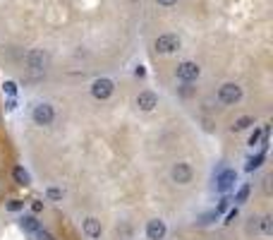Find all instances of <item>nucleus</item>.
<instances>
[{"mask_svg":"<svg viewBox=\"0 0 273 240\" xmlns=\"http://www.w3.org/2000/svg\"><path fill=\"white\" fill-rule=\"evenodd\" d=\"M240 99H242V87H240V84L225 82L218 89V101L223 103V106H235V103H240Z\"/></svg>","mask_w":273,"mask_h":240,"instance_id":"f257e3e1","label":"nucleus"},{"mask_svg":"<svg viewBox=\"0 0 273 240\" xmlns=\"http://www.w3.org/2000/svg\"><path fill=\"white\" fill-rule=\"evenodd\" d=\"M113 92H115V84H113V79H108V77H99V79H94V84H91V96H94L96 101L110 99Z\"/></svg>","mask_w":273,"mask_h":240,"instance_id":"f03ea898","label":"nucleus"},{"mask_svg":"<svg viewBox=\"0 0 273 240\" xmlns=\"http://www.w3.org/2000/svg\"><path fill=\"white\" fill-rule=\"evenodd\" d=\"M154 46L158 53H163V56H170V53H175V51H180L182 41L177 34H161V36L154 41Z\"/></svg>","mask_w":273,"mask_h":240,"instance_id":"7ed1b4c3","label":"nucleus"},{"mask_svg":"<svg viewBox=\"0 0 273 240\" xmlns=\"http://www.w3.org/2000/svg\"><path fill=\"white\" fill-rule=\"evenodd\" d=\"M170 178H173V183H177V185H190L192 178H194V171H192V166L187 161H177V164H173V168H170Z\"/></svg>","mask_w":273,"mask_h":240,"instance_id":"20e7f679","label":"nucleus"},{"mask_svg":"<svg viewBox=\"0 0 273 240\" xmlns=\"http://www.w3.org/2000/svg\"><path fill=\"white\" fill-rule=\"evenodd\" d=\"M31 120L36 123V125H51L55 120V108L51 106V103H36L34 106V111H31Z\"/></svg>","mask_w":273,"mask_h":240,"instance_id":"39448f33","label":"nucleus"},{"mask_svg":"<svg viewBox=\"0 0 273 240\" xmlns=\"http://www.w3.org/2000/svg\"><path fill=\"white\" fill-rule=\"evenodd\" d=\"M175 74H177L180 82H194V79H199L201 67L197 63H192V60H185V63H180L175 67Z\"/></svg>","mask_w":273,"mask_h":240,"instance_id":"423d86ee","label":"nucleus"},{"mask_svg":"<svg viewBox=\"0 0 273 240\" xmlns=\"http://www.w3.org/2000/svg\"><path fill=\"white\" fill-rule=\"evenodd\" d=\"M24 60H27V67L31 72H43L46 65H48V56H46V51H41V48H31Z\"/></svg>","mask_w":273,"mask_h":240,"instance_id":"0eeeda50","label":"nucleus"},{"mask_svg":"<svg viewBox=\"0 0 273 240\" xmlns=\"http://www.w3.org/2000/svg\"><path fill=\"white\" fill-rule=\"evenodd\" d=\"M165 233H168V226L163 219H151L146 223V238L149 240H163Z\"/></svg>","mask_w":273,"mask_h":240,"instance_id":"6e6552de","label":"nucleus"},{"mask_svg":"<svg viewBox=\"0 0 273 240\" xmlns=\"http://www.w3.org/2000/svg\"><path fill=\"white\" fill-rule=\"evenodd\" d=\"M156 106H158V96H156L154 92H139V96H136V108L139 111H144V113H149V111H154Z\"/></svg>","mask_w":273,"mask_h":240,"instance_id":"1a4fd4ad","label":"nucleus"},{"mask_svg":"<svg viewBox=\"0 0 273 240\" xmlns=\"http://www.w3.org/2000/svg\"><path fill=\"white\" fill-rule=\"evenodd\" d=\"M82 231H84V235H86V238L96 240V238H101L103 226H101V221L96 219V216H89V219H84V221H82Z\"/></svg>","mask_w":273,"mask_h":240,"instance_id":"9d476101","label":"nucleus"},{"mask_svg":"<svg viewBox=\"0 0 273 240\" xmlns=\"http://www.w3.org/2000/svg\"><path fill=\"white\" fill-rule=\"evenodd\" d=\"M235 180H237L235 171H223V173L216 178V187H218L220 192H225V190H230V187L235 185Z\"/></svg>","mask_w":273,"mask_h":240,"instance_id":"9b49d317","label":"nucleus"},{"mask_svg":"<svg viewBox=\"0 0 273 240\" xmlns=\"http://www.w3.org/2000/svg\"><path fill=\"white\" fill-rule=\"evenodd\" d=\"M19 226H22V231L31 233V235L41 231V223H38L36 216H22V219H19Z\"/></svg>","mask_w":273,"mask_h":240,"instance_id":"f8f14e48","label":"nucleus"},{"mask_svg":"<svg viewBox=\"0 0 273 240\" xmlns=\"http://www.w3.org/2000/svg\"><path fill=\"white\" fill-rule=\"evenodd\" d=\"M254 125V118L252 115H242V118H237L235 123H233V132H242V130L252 128Z\"/></svg>","mask_w":273,"mask_h":240,"instance_id":"ddd939ff","label":"nucleus"},{"mask_svg":"<svg viewBox=\"0 0 273 240\" xmlns=\"http://www.w3.org/2000/svg\"><path fill=\"white\" fill-rule=\"evenodd\" d=\"M12 178H15V183H17V185H29V183H31V178H29V173H27V171H24L22 166L12 168Z\"/></svg>","mask_w":273,"mask_h":240,"instance_id":"4468645a","label":"nucleus"},{"mask_svg":"<svg viewBox=\"0 0 273 240\" xmlns=\"http://www.w3.org/2000/svg\"><path fill=\"white\" fill-rule=\"evenodd\" d=\"M259 233H264V235H271L273 233V219L268 216V214L259 219Z\"/></svg>","mask_w":273,"mask_h":240,"instance_id":"2eb2a0df","label":"nucleus"},{"mask_svg":"<svg viewBox=\"0 0 273 240\" xmlns=\"http://www.w3.org/2000/svg\"><path fill=\"white\" fill-rule=\"evenodd\" d=\"M261 164H264V154H256V156H249L247 158V171H249V173H252V171H256V168L261 166Z\"/></svg>","mask_w":273,"mask_h":240,"instance_id":"dca6fc26","label":"nucleus"},{"mask_svg":"<svg viewBox=\"0 0 273 240\" xmlns=\"http://www.w3.org/2000/svg\"><path fill=\"white\" fill-rule=\"evenodd\" d=\"M46 197H48L51 202H63L65 192L60 190V187H48V190H46Z\"/></svg>","mask_w":273,"mask_h":240,"instance_id":"f3484780","label":"nucleus"},{"mask_svg":"<svg viewBox=\"0 0 273 240\" xmlns=\"http://www.w3.org/2000/svg\"><path fill=\"white\" fill-rule=\"evenodd\" d=\"M249 192H252V187H249V185H242V187L237 190V194H235V202L237 204H245L247 197H249Z\"/></svg>","mask_w":273,"mask_h":240,"instance_id":"a211bd4d","label":"nucleus"},{"mask_svg":"<svg viewBox=\"0 0 273 240\" xmlns=\"http://www.w3.org/2000/svg\"><path fill=\"white\" fill-rule=\"evenodd\" d=\"M261 137H264V128L254 130V132H252V137H249V142H247V144H249V147H256V144L261 142Z\"/></svg>","mask_w":273,"mask_h":240,"instance_id":"6ab92c4d","label":"nucleus"},{"mask_svg":"<svg viewBox=\"0 0 273 240\" xmlns=\"http://www.w3.org/2000/svg\"><path fill=\"white\" fill-rule=\"evenodd\" d=\"M3 92L8 94V96H15V94H17V84L12 82V79H8V82H3Z\"/></svg>","mask_w":273,"mask_h":240,"instance_id":"aec40b11","label":"nucleus"},{"mask_svg":"<svg viewBox=\"0 0 273 240\" xmlns=\"http://www.w3.org/2000/svg\"><path fill=\"white\" fill-rule=\"evenodd\" d=\"M8 209L10 212H19V209H24V204L19 202V199H12V202H8Z\"/></svg>","mask_w":273,"mask_h":240,"instance_id":"412c9836","label":"nucleus"},{"mask_svg":"<svg viewBox=\"0 0 273 240\" xmlns=\"http://www.w3.org/2000/svg\"><path fill=\"white\" fill-rule=\"evenodd\" d=\"M34 238H36V240H55L53 235H51V233H48V231H43V228H41V231H38V233H34Z\"/></svg>","mask_w":273,"mask_h":240,"instance_id":"4be33fe9","label":"nucleus"},{"mask_svg":"<svg viewBox=\"0 0 273 240\" xmlns=\"http://www.w3.org/2000/svg\"><path fill=\"white\" fill-rule=\"evenodd\" d=\"M237 214H240V212H237V207H235V209H230V212H228V216H225V219H228L225 223H233V221H235Z\"/></svg>","mask_w":273,"mask_h":240,"instance_id":"5701e85b","label":"nucleus"},{"mask_svg":"<svg viewBox=\"0 0 273 240\" xmlns=\"http://www.w3.org/2000/svg\"><path fill=\"white\" fill-rule=\"evenodd\" d=\"M156 3H158L161 8H173V5L177 3V0H156Z\"/></svg>","mask_w":273,"mask_h":240,"instance_id":"b1692460","label":"nucleus"},{"mask_svg":"<svg viewBox=\"0 0 273 240\" xmlns=\"http://www.w3.org/2000/svg\"><path fill=\"white\" fill-rule=\"evenodd\" d=\"M180 92H182V96H190V94H192L190 82H185V84H182V89H180Z\"/></svg>","mask_w":273,"mask_h":240,"instance_id":"393cba45","label":"nucleus"},{"mask_svg":"<svg viewBox=\"0 0 273 240\" xmlns=\"http://www.w3.org/2000/svg\"><path fill=\"white\" fill-rule=\"evenodd\" d=\"M31 209H34V214L43 212V204H41V202H34V204H31Z\"/></svg>","mask_w":273,"mask_h":240,"instance_id":"a878e982","label":"nucleus"},{"mask_svg":"<svg viewBox=\"0 0 273 240\" xmlns=\"http://www.w3.org/2000/svg\"><path fill=\"white\" fill-rule=\"evenodd\" d=\"M264 190L266 194H271V178H264Z\"/></svg>","mask_w":273,"mask_h":240,"instance_id":"bb28decb","label":"nucleus"},{"mask_svg":"<svg viewBox=\"0 0 273 240\" xmlns=\"http://www.w3.org/2000/svg\"><path fill=\"white\" fill-rule=\"evenodd\" d=\"M228 202H230V199H223V202H220V207H218V212H216V214H220V212H228Z\"/></svg>","mask_w":273,"mask_h":240,"instance_id":"cd10ccee","label":"nucleus"},{"mask_svg":"<svg viewBox=\"0 0 273 240\" xmlns=\"http://www.w3.org/2000/svg\"><path fill=\"white\" fill-rule=\"evenodd\" d=\"M5 106H8V111H15V108H17V101H15V99H10Z\"/></svg>","mask_w":273,"mask_h":240,"instance_id":"c85d7f7f","label":"nucleus"}]
</instances>
